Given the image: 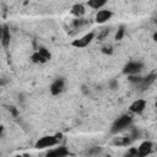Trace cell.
I'll list each match as a JSON object with an SVG mask.
<instances>
[{"label": "cell", "mask_w": 157, "mask_h": 157, "mask_svg": "<svg viewBox=\"0 0 157 157\" xmlns=\"http://www.w3.org/2000/svg\"><path fill=\"white\" fill-rule=\"evenodd\" d=\"M102 52L105 53V54H112L113 53V49H112V47H103Z\"/></svg>", "instance_id": "2e32d148"}, {"label": "cell", "mask_w": 157, "mask_h": 157, "mask_svg": "<svg viewBox=\"0 0 157 157\" xmlns=\"http://www.w3.org/2000/svg\"><path fill=\"white\" fill-rule=\"evenodd\" d=\"M132 123V118L131 115L129 114H123L120 115L112 125V129H110V132L112 134H119L121 131H124L125 129H128Z\"/></svg>", "instance_id": "6da1fadb"}, {"label": "cell", "mask_w": 157, "mask_h": 157, "mask_svg": "<svg viewBox=\"0 0 157 157\" xmlns=\"http://www.w3.org/2000/svg\"><path fill=\"white\" fill-rule=\"evenodd\" d=\"M38 52H39V54H40V55H42L47 61H48V60L50 59V56H52V55H50V53H49V50H48V49H45L44 47H40V48L38 49Z\"/></svg>", "instance_id": "5bb4252c"}, {"label": "cell", "mask_w": 157, "mask_h": 157, "mask_svg": "<svg viewBox=\"0 0 157 157\" xmlns=\"http://www.w3.org/2000/svg\"><path fill=\"white\" fill-rule=\"evenodd\" d=\"M10 40H11V33H10L9 27L5 25V26H2V34H1L0 42H1L4 48H7L10 45Z\"/></svg>", "instance_id": "9c48e42d"}, {"label": "cell", "mask_w": 157, "mask_h": 157, "mask_svg": "<svg viewBox=\"0 0 157 157\" xmlns=\"http://www.w3.org/2000/svg\"><path fill=\"white\" fill-rule=\"evenodd\" d=\"M31 60L33 61V63H36V64H44V63H47V60L39 54V52L37 50L36 53H33L32 54V56H31Z\"/></svg>", "instance_id": "4fadbf2b"}, {"label": "cell", "mask_w": 157, "mask_h": 157, "mask_svg": "<svg viewBox=\"0 0 157 157\" xmlns=\"http://www.w3.org/2000/svg\"><path fill=\"white\" fill-rule=\"evenodd\" d=\"M94 39V32H88L86 34H83L82 37L77 38V39H74L71 45L75 47V48H85L87 47L92 40Z\"/></svg>", "instance_id": "3957f363"}, {"label": "cell", "mask_w": 157, "mask_h": 157, "mask_svg": "<svg viewBox=\"0 0 157 157\" xmlns=\"http://www.w3.org/2000/svg\"><path fill=\"white\" fill-rule=\"evenodd\" d=\"M105 4H107V0H88V1H87V5H88L91 9H94V10L102 9Z\"/></svg>", "instance_id": "7c38bea8"}, {"label": "cell", "mask_w": 157, "mask_h": 157, "mask_svg": "<svg viewBox=\"0 0 157 157\" xmlns=\"http://www.w3.org/2000/svg\"><path fill=\"white\" fill-rule=\"evenodd\" d=\"M64 87H65V80L63 77H59L56 78L52 85H50V93L53 96H58L63 91H64Z\"/></svg>", "instance_id": "5b68a950"}, {"label": "cell", "mask_w": 157, "mask_h": 157, "mask_svg": "<svg viewBox=\"0 0 157 157\" xmlns=\"http://www.w3.org/2000/svg\"><path fill=\"white\" fill-rule=\"evenodd\" d=\"M146 108V101L145 99H136L134 101L130 107H129V110L134 114H141Z\"/></svg>", "instance_id": "52a82bcc"}, {"label": "cell", "mask_w": 157, "mask_h": 157, "mask_svg": "<svg viewBox=\"0 0 157 157\" xmlns=\"http://www.w3.org/2000/svg\"><path fill=\"white\" fill-rule=\"evenodd\" d=\"M117 85H118V82H117V81H113V82L110 83V86H112V88H115V87H117Z\"/></svg>", "instance_id": "ac0fdd59"}, {"label": "cell", "mask_w": 157, "mask_h": 157, "mask_svg": "<svg viewBox=\"0 0 157 157\" xmlns=\"http://www.w3.org/2000/svg\"><path fill=\"white\" fill-rule=\"evenodd\" d=\"M60 136H61L60 134H58V135H47V136H43V137H40V139L36 142L34 147L38 148V150L53 147V146H55V145L59 144V140L61 139Z\"/></svg>", "instance_id": "7a4b0ae2"}, {"label": "cell", "mask_w": 157, "mask_h": 157, "mask_svg": "<svg viewBox=\"0 0 157 157\" xmlns=\"http://www.w3.org/2000/svg\"><path fill=\"white\" fill-rule=\"evenodd\" d=\"M123 37H124V27L121 26L118 31H117V34H115V39L117 40H121L123 39Z\"/></svg>", "instance_id": "9a60e30c"}, {"label": "cell", "mask_w": 157, "mask_h": 157, "mask_svg": "<svg viewBox=\"0 0 157 157\" xmlns=\"http://www.w3.org/2000/svg\"><path fill=\"white\" fill-rule=\"evenodd\" d=\"M152 147H153V145H152L151 141H145V142H142V144L140 145V147L137 148V156L144 157V156L150 155L151 151H152Z\"/></svg>", "instance_id": "ba28073f"}, {"label": "cell", "mask_w": 157, "mask_h": 157, "mask_svg": "<svg viewBox=\"0 0 157 157\" xmlns=\"http://www.w3.org/2000/svg\"><path fill=\"white\" fill-rule=\"evenodd\" d=\"M144 69V64L141 61H129L128 64H125L123 72L125 75H137L141 70Z\"/></svg>", "instance_id": "277c9868"}, {"label": "cell", "mask_w": 157, "mask_h": 157, "mask_svg": "<svg viewBox=\"0 0 157 157\" xmlns=\"http://www.w3.org/2000/svg\"><path fill=\"white\" fill-rule=\"evenodd\" d=\"M2 132H4V126H2V125H0V136L2 135Z\"/></svg>", "instance_id": "d6986e66"}, {"label": "cell", "mask_w": 157, "mask_h": 157, "mask_svg": "<svg viewBox=\"0 0 157 157\" xmlns=\"http://www.w3.org/2000/svg\"><path fill=\"white\" fill-rule=\"evenodd\" d=\"M1 34H2V26H0V38H1Z\"/></svg>", "instance_id": "ffe728a7"}, {"label": "cell", "mask_w": 157, "mask_h": 157, "mask_svg": "<svg viewBox=\"0 0 157 157\" xmlns=\"http://www.w3.org/2000/svg\"><path fill=\"white\" fill-rule=\"evenodd\" d=\"M10 110L12 112V114H13V115H17V110L15 109V107H11V108H10Z\"/></svg>", "instance_id": "e0dca14e"}, {"label": "cell", "mask_w": 157, "mask_h": 157, "mask_svg": "<svg viewBox=\"0 0 157 157\" xmlns=\"http://www.w3.org/2000/svg\"><path fill=\"white\" fill-rule=\"evenodd\" d=\"M67 155H70V152H69V150H67L66 147H64V146L56 147L55 150L48 152V156H50V157H65V156H67Z\"/></svg>", "instance_id": "30bf717a"}, {"label": "cell", "mask_w": 157, "mask_h": 157, "mask_svg": "<svg viewBox=\"0 0 157 157\" xmlns=\"http://www.w3.org/2000/svg\"><path fill=\"white\" fill-rule=\"evenodd\" d=\"M85 12H86V10H85V6H83L82 4H76V5H74V6L71 7V13H72L76 18L82 17V16L85 15Z\"/></svg>", "instance_id": "8fae6325"}, {"label": "cell", "mask_w": 157, "mask_h": 157, "mask_svg": "<svg viewBox=\"0 0 157 157\" xmlns=\"http://www.w3.org/2000/svg\"><path fill=\"white\" fill-rule=\"evenodd\" d=\"M113 16V12L108 9H99L98 12L96 13V22L97 23H105L110 20Z\"/></svg>", "instance_id": "8992f818"}]
</instances>
